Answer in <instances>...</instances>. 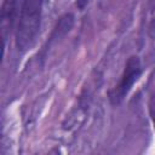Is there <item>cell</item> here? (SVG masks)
I'll use <instances>...</instances> for the list:
<instances>
[{
  "instance_id": "1",
  "label": "cell",
  "mask_w": 155,
  "mask_h": 155,
  "mask_svg": "<svg viewBox=\"0 0 155 155\" xmlns=\"http://www.w3.org/2000/svg\"><path fill=\"white\" fill-rule=\"evenodd\" d=\"M42 0H23L16 29V45L24 52L33 47L41 23Z\"/></svg>"
},
{
  "instance_id": "2",
  "label": "cell",
  "mask_w": 155,
  "mask_h": 155,
  "mask_svg": "<svg viewBox=\"0 0 155 155\" xmlns=\"http://www.w3.org/2000/svg\"><path fill=\"white\" fill-rule=\"evenodd\" d=\"M142 74V64L137 56H131L126 64L119 84L109 91V101L113 105H117L126 97L133 84L139 79Z\"/></svg>"
},
{
  "instance_id": "3",
  "label": "cell",
  "mask_w": 155,
  "mask_h": 155,
  "mask_svg": "<svg viewBox=\"0 0 155 155\" xmlns=\"http://www.w3.org/2000/svg\"><path fill=\"white\" fill-rule=\"evenodd\" d=\"M18 16V0H5L1 7V36L5 44L6 38L11 34L15 21Z\"/></svg>"
},
{
  "instance_id": "4",
  "label": "cell",
  "mask_w": 155,
  "mask_h": 155,
  "mask_svg": "<svg viewBox=\"0 0 155 155\" xmlns=\"http://www.w3.org/2000/svg\"><path fill=\"white\" fill-rule=\"evenodd\" d=\"M150 115H151V119L154 122V128H155V98H153L150 102Z\"/></svg>"
},
{
  "instance_id": "5",
  "label": "cell",
  "mask_w": 155,
  "mask_h": 155,
  "mask_svg": "<svg viewBox=\"0 0 155 155\" xmlns=\"http://www.w3.org/2000/svg\"><path fill=\"white\" fill-rule=\"evenodd\" d=\"M86 2H87V0H79V7L82 8L86 5Z\"/></svg>"
},
{
  "instance_id": "6",
  "label": "cell",
  "mask_w": 155,
  "mask_h": 155,
  "mask_svg": "<svg viewBox=\"0 0 155 155\" xmlns=\"http://www.w3.org/2000/svg\"><path fill=\"white\" fill-rule=\"evenodd\" d=\"M154 30H155V21H153V23H151V25H150V33H153ZM153 36H155V34H154Z\"/></svg>"
}]
</instances>
